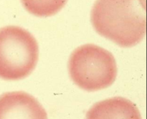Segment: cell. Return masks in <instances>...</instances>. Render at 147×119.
<instances>
[{
    "mask_svg": "<svg viewBox=\"0 0 147 119\" xmlns=\"http://www.w3.org/2000/svg\"><path fill=\"white\" fill-rule=\"evenodd\" d=\"M91 22L100 35L121 47H133L146 33L145 7L142 0H97Z\"/></svg>",
    "mask_w": 147,
    "mask_h": 119,
    "instance_id": "1",
    "label": "cell"
},
{
    "mask_svg": "<svg viewBox=\"0 0 147 119\" xmlns=\"http://www.w3.org/2000/svg\"><path fill=\"white\" fill-rule=\"evenodd\" d=\"M68 67L72 80L86 91L106 88L117 76V65L113 54L93 44L76 49L70 57Z\"/></svg>",
    "mask_w": 147,
    "mask_h": 119,
    "instance_id": "2",
    "label": "cell"
},
{
    "mask_svg": "<svg viewBox=\"0 0 147 119\" xmlns=\"http://www.w3.org/2000/svg\"><path fill=\"white\" fill-rule=\"evenodd\" d=\"M38 57V44L30 32L17 26L0 29V78H25L34 70Z\"/></svg>",
    "mask_w": 147,
    "mask_h": 119,
    "instance_id": "3",
    "label": "cell"
},
{
    "mask_svg": "<svg viewBox=\"0 0 147 119\" xmlns=\"http://www.w3.org/2000/svg\"><path fill=\"white\" fill-rule=\"evenodd\" d=\"M0 119H47V114L32 95L14 91L0 95Z\"/></svg>",
    "mask_w": 147,
    "mask_h": 119,
    "instance_id": "4",
    "label": "cell"
},
{
    "mask_svg": "<svg viewBox=\"0 0 147 119\" xmlns=\"http://www.w3.org/2000/svg\"><path fill=\"white\" fill-rule=\"evenodd\" d=\"M86 119H142L136 105L123 97H113L95 103Z\"/></svg>",
    "mask_w": 147,
    "mask_h": 119,
    "instance_id": "5",
    "label": "cell"
},
{
    "mask_svg": "<svg viewBox=\"0 0 147 119\" xmlns=\"http://www.w3.org/2000/svg\"><path fill=\"white\" fill-rule=\"evenodd\" d=\"M67 0H21L24 8L37 17H47L57 14Z\"/></svg>",
    "mask_w": 147,
    "mask_h": 119,
    "instance_id": "6",
    "label": "cell"
}]
</instances>
